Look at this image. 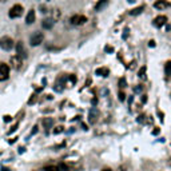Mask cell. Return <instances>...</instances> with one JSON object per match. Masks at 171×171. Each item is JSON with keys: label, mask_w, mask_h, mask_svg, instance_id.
<instances>
[{"label": "cell", "mask_w": 171, "mask_h": 171, "mask_svg": "<svg viewBox=\"0 0 171 171\" xmlns=\"http://www.w3.org/2000/svg\"><path fill=\"white\" fill-rule=\"evenodd\" d=\"M0 47L4 51H10L15 47V44H13V40L10 36H1V38H0Z\"/></svg>", "instance_id": "obj_1"}, {"label": "cell", "mask_w": 171, "mask_h": 171, "mask_svg": "<svg viewBox=\"0 0 171 171\" xmlns=\"http://www.w3.org/2000/svg\"><path fill=\"white\" fill-rule=\"evenodd\" d=\"M43 39H44V35H43L42 32H33L30 38V44L32 45V47H36V45L42 44Z\"/></svg>", "instance_id": "obj_2"}, {"label": "cell", "mask_w": 171, "mask_h": 171, "mask_svg": "<svg viewBox=\"0 0 171 171\" xmlns=\"http://www.w3.org/2000/svg\"><path fill=\"white\" fill-rule=\"evenodd\" d=\"M8 15H10L11 19H16V18H20L23 15V7L20 4H15L12 8L10 10V12H8Z\"/></svg>", "instance_id": "obj_3"}, {"label": "cell", "mask_w": 171, "mask_h": 171, "mask_svg": "<svg viewBox=\"0 0 171 171\" xmlns=\"http://www.w3.org/2000/svg\"><path fill=\"white\" fill-rule=\"evenodd\" d=\"M16 56L20 59H27V50H25L24 43L22 40L16 43Z\"/></svg>", "instance_id": "obj_4"}, {"label": "cell", "mask_w": 171, "mask_h": 171, "mask_svg": "<svg viewBox=\"0 0 171 171\" xmlns=\"http://www.w3.org/2000/svg\"><path fill=\"white\" fill-rule=\"evenodd\" d=\"M10 76V67L5 63H0V82L7 80Z\"/></svg>", "instance_id": "obj_5"}, {"label": "cell", "mask_w": 171, "mask_h": 171, "mask_svg": "<svg viewBox=\"0 0 171 171\" xmlns=\"http://www.w3.org/2000/svg\"><path fill=\"white\" fill-rule=\"evenodd\" d=\"M99 115H100V112H99L98 108H96V107H92V108H91V110H90V114H88V120H90V123H91V124L96 123V122H98Z\"/></svg>", "instance_id": "obj_6"}, {"label": "cell", "mask_w": 171, "mask_h": 171, "mask_svg": "<svg viewBox=\"0 0 171 171\" xmlns=\"http://www.w3.org/2000/svg\"><path fill=\"white\" fill-rule=\"evenodd\" d=\"M70 22H71V24H74V25H82L87 22V18L83 15H74Z\"/></svg>", "instance_id": "obj_7"}, {"label": "cell", "mask_w": 171, "mask_h": 171, "mask_svg": "<svg viewBox=\"0 0 171 171\" xmlns=\"http://www.w3.org/2000/svg\"><path fill=\"white\" fill-rule=\"evenodd\" d=\"M166 23H167V16H164V15H159V16H156V18L154 19V25L158 27V28L163 27Z\"/></svg>", "instance_id": "obj_8"}, {"label": "cell", "mask_w": 171, "mask_h": 171, "mask_svg": "<svg viewBox=\"0 0 171 171\" xmlns=\"http://www.w3.org/2000/svg\"><path fill=\"white\" fill-rule=\"evenodd\" d=\"M170 3L166 1V0H156L155 3H154V7L156 8V10H166V8L170 7Z\"/></svg>", "instance_id": "obj_9"}, {"label": "cell", "mask_w": 171, "mask_h": 171, "mask_svg": "<svg viewBox=\"0 0 171 171\" xmlns=\"http://www.w3.org/2000/svg\"><path fill=\"white\" fill-rule=\"evenodd\" d=\"M35 10H30L27 13V16H25V23L27 24H32L33 22H35Z\"/></svg>", "instance_id": "obj_10"}, {"label": "cell", "mask_w": 171, "mask_h": 171, "mask_svg": "<svg viewBox=\"0 0 171 171\" xmlns=\"http://www.w3.org/2000/svg\"><path fill=\"white\" fill-rule=\"evenodd\" d=\"M11 64H12L13 68L19 70V68L22 67V60H20V58H18V56H12V58H11Z\"/></svg>", "instance_id": "obj_11"}, {"label": "cell", "mask_w": 171, "mask_h": 171, "mask_svg": "<svg viewBox=\"0 0 171 171\" xmlns=\"http://www.w3.org/2000/svg\"><path fill=\"white\" fill-rule=\"evenodd\" d=\"M96 75L106 78V76L110 75V70H108L107 67H100V68H98V70H96Z\"/></svg>", "instance_id": "obj_12"}, {"label": "cell", "mask_w": 171, "mask_h": 171, "mask_svg": "<svg viewBox=\"0 0 171 171\" xmlns=\"http://www.w3.org/2000/svg\"><path fill=\"white\" fill-rule=\"evenodd\" d=\"M54 22L52 19H44V20H43V23H42V25H43V28H44V30H51V28L54 27Z\"/></svg>", "instance_id": "obj_13"}, {"label": "cell", "mask_w": 171, "mask_h": 171, "mask_svg": "<svg viewBox=\"0 0 171 171\" xmlns=\"http://www.w3.org/2000/svg\"><path fill=\"white\" fill-rule=\"evenodd\" d=\"M143 10H144V5H141V7H138V8H134V10L130 11V15H132V16L141 15V13L143 12Z\"/></svg>", "instance_id": "obj_14"}, {"label": "cell", "mask_w": 171, "mask_h": 171, "mask_svg": "<svg viewBox=\"0 0 171 171\" xmlns=\"http://www.w3.org/2000/svg\"><path fill=\"white\" fill-rule=\"evenodd\" d=\"M54 124V119L52 118H44L43 119V126L45 128H51Z\"/></svg>", "instance_id": "obj_15"}, {"label": "cell", "mask_w": 171, "mask_h": 171, "mask_svg": "<svg viewBox=\"0 0 171 171\" xmlns=\"http://www.w3.org/2000/svg\"><path fill=\"white\" fill-rule=\"evenodd\" d=\"M107 1H108V0H100V1H99L98 4L95 5V10H96V11H100L102 8H104V7L107 5Z\"/></svg>", "instance_id": "obj_16"}, {"label": "cell", "mask_w": 171, "mask_h": 171, "mask_svg": "<svg viewBox=\"0 0 171 171\" xmlns=\"http://www.w3.org/2000/svg\"><path fill=\"white\" fill-rule=\"evenodd\" d=\"M164 71H166L167 78H170L171 76V60L166 62V64H164Z\"/></svg>", "instance_id": "obj_17"}, {"label": "cell", "mask_w": 171, "mask_h": 171, "mask_svg": "<svg viewBox=\"0 0 171 171\" xmlns=\"http://www.w3.org/2000/svg\"><path fill=\"white\" fill-rule=\"evenodd\" d=\"M119 87H120V88L127 87V80H126L124 78H120V79H119Z\"/></svg>", "instance_id": "obj_18"}, {"label": "cell", "mask_w": 171, "mask_h": 171, "mask_svg": "<svg viewBox=\"0 0 171 171\" xmlns=\"http://www.w3.org/2000/svg\"><path fill=\"white\" fill-rule=\"evenodd\" d=\"M58 169H59V171H68V170H70L65 163H60V164L58 166Z\"/></svg>", "instance_id": "obj_19"}, {"label": "cell", "mask_w": 171, "mask_h": 171, "mask_svg": "<svg viewBox=\"0 0 171 171\" xmlns=\"http://www.w3.org/2000/svg\"><path fill=\"white\" fill-rule=\"evenodd\" d=\"M63 126H58V127H55V130H54V134L55 135H58V134H60V132H63Z\"/></svg>", "instance_id": "obj_20"}, {"label": "cell", "mask_w": 171, "mask_h": 171, "mask_svg": "<svg viewBox=\"0 0 171 171\" xmlns=\"http://www.w3.org/2000/svg\"><path fill=\"white\" fill-rule=\"evenodd\" d=\"M58 18H60V11H59V10H54V18H52V20H56Z\"/></svg>", "instance_id": "obj_21"}, {"label": "cell", "mask_w": 171, "mask_h": 171, "mask_svg": "<svg viewBox=\"0 0 171 171\" xmlns=\"http://www.w3.org/2000/svg\"><path fill=\"white\" fill-rule=\"evenodd\" d=\"M144 74H146V67H142L141 70H139V72H138V76L139 78H143Z\"/></svg>", "instance_id": "obj_22"}, {"label": "cell", "mask_w": 171, "mask_h": 171, "mask_svg": "<svg viewBox=\"0 0 171 171\" xmlns=\"http://www.w3.org/2000/svg\"><path fill=\"white\" fill-rule=\"evenodd\" d=\"M45 171H59L58 166H48L45 167Z\"/></svg>", "instance_id": "obj_23"}, {"label": "cell", "mask_w": 171, "mask_h": 171, "mask_svg": "<svg viewBox=\"0 0 171 171\" xmlns=\"http://www.w3.org/2000/svg\"><path fill=\"white\" fill-rule=\"evenodd\" d=\"M142 90H143V86H142V84H138L135 88H134V92H141Z\"/></svg>", "instance_id": "obj_24"}, {"label": "cell", "mask_w": 171, "mask_h": 171, "mask_svg": "<svg viewBox=\"0 0 171 171\" xmlns=\"http://www.w3.org/2000/svg\"><path fill=\"white\" fill-rule=\"evenodd\" d=\"M119 100H120V102L126 100V94H124V92H122V91H120V92H119Z\"/></svg>", "instance_id": "obj_25"}, {"label": "cell", "mask_w": 171, "mask_h": 171, "mask_svg": "<svg viewBox=\"0 0 171 171\" xmlns=\"http://www.w3.org/2000/svg\"><path fill=\"white\" fill-rule=\"evenodd\" d=\"M106 52H114V47H111V45H106Z\"/></svg>", "instance_id": "obj_26"}, {"label": "cell", "mask_w": 171, "mask_h": 171, "mask_svg": "<svg viewBox=\"0 0 171 171\" xmlns=\"http://www.w3.org/2000/svg\"><path fill=\"white\" fill-rule=\"evenodd\" d=\"M16 128H18V124H15V126H12V127H11V130H10V131H8V134L13 132V131H15V130H16Z\"/></svg>", "instance_id": "obj_27"}, {"label": "cell", "mask_w": 171, "mask_h": 171, "mask_svg": "<svg viewBox=\"0 0 171 171\" xmlns=\"http://www.w3.org/2000/svg\"><path fill=\"white\" fill-rule=\"evenodd\" d=\"M116 171H127V167L126 166H119V169Z\"/></svg>", "instance_id": "obj_28"}, {"label": "cell", "mask_w": 171, "mask_h": 171, "mask_svg": "<svg viewBox=\"0 0 171 171\" xmlns=\"http://www.w3.org/2000/svg\"><path fill=\"white\" fill-rule=\"evenodd\" d=\"M159 134V128L155 127V130H152V135H158Z\"/></svg>", "instance_id": "obj_29"}, {"label": "cell", "mask_w": 171, "mask_h": 171, "mask_svg": "<svg viewBox=\"0 0 171 171\" xmlns=\"http://www.w3.org/2000/svg\"><path fill=\"white\" fill-rule=\"evenodd\" d=\"M11 119H12V118H11L10 115H5L4 116V122H11Z\"/></svg>", "instance_id": "obj_30"}, {"label": "cell", "mask_w": 171, "mask_h": 171, "mask_svg": "<svg viewBox=\"0 0 171 171\" xmlns=\"http://www.w3.org/2000/svg\"><path fill=\"white\" fill-rule=\"evenodd\" d=\"M149 45H150V47H155V42H154V40H150V42H149Z\"/></svg>", "instance_id": "obj_31"}, {"label": "cell", "mask_w": 171, "mask_h": 171, "mask_svg": "<svg viewBox=\"0 0 171 171\" xmlns=\"http://www.w3.org/2000/svg\"><path fill=\"white\" fill-rule=\"evenodd\" d=\"M142 102H143V103H146V102H147V96L146 95L142 96Z\"/></svg>", "instance_id": "obj_32"}, {"label": "cell", "mask_w": 171, "mask_h": 171, "mask_svg": "<svg viewBox=\"0 0 171 171\" xmlns=\"http://www.w3.org/2000/svg\"><path fill=\"white\" fill-rule=\"evenodd\" d=\"M36 130H38V126H33V130H32V132H31V135H33V134L36 132Z\"/></svg>", "instance_id": "obj_33"}, {"label": "cell", "mask_w": 171, "mask_h": 171, "mask_svg": "<svg viewBox=\"0 0 171 171\" xmlns=\"http://www.w3.org/2000/svg\"><path fill=\"white\" fill-rule=\"evenodd\" d=\"M159 118H161V122H163V112H159Z\"/></svg>", "instance_id": "obj_34"}, {"label": "cell", "mask_w": 171, "mask_h": 171, "mask_svg": "<svg viewBox=\"0 0 171 171\" xmlns=\"http://www.w3.org/2000/svg\"><path fill=\"white\" fill-rule=\"evenodd\" d=\"M1 171H11L8 167H1Z\"/></svg>", "instance_id": "obj_35"}, {"label": "cell", "mask_w": 171, "mask_h": 171, "mask_svg": "<svg viewBox=\"0 0 171 171\" xmlns=\"http://www.w3.org/2000/svg\"><path fill=\"white\" fill-rule=\"evenodd\" d=\"M102 171H112V170H111L110 167H106V169H103V170H102Z\"/></svg>", "instance_id": "obj_36"}]
</instances>
